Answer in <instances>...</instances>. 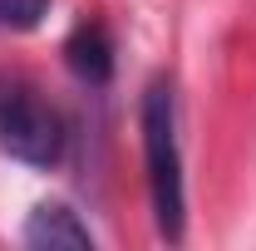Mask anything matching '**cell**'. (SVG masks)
<instances>
[{
	"mask_svg": "<svg viewBox=\"0 0 256 251\" xmlns=\"http://www.w3.org/2000/svg\"><path fill=\"white\" fill-rule=\"evenodd\" d=\"M20 242L25 246H94V232L79 222V212L74 207H64V202H40L30 212V222H25V232H20Z\"/></svg>",
	"mask_w": 256,
	"mask_h": 251,
	"instance_id": "3957f363",
	"label": "cell"
},
{
	"mask_svg": "<svg viewBox=\"0 0 256 251\" xmlns=\"http://www.w3.org/2000/svg\"><path fill=\"white\" fill-rule=\"evenodd\" d=\"M50 0H0V34H30L44 25Z\"/></svg>",
	"mask_w": 256,
	"mask_h": 251,
	"instance_id": "5b68a950",
	"label": "cell"
},
{
	"mask_svg": "<svg viewBox=\"0 0 256 251\" xmlns=\"http://www.w3.org/2000/svg\"><path fill=\"white\" fill-rule=\"evenodd\" d=\"M69 148L64 118L50 98H40L30 84L0 89V153L25 168H54Z\"/></svg>",
	"mask_w": 256,
	"mask_h": 251,
	"instance_id": "7a4b0ae2",
	"label": "cell"
},
{
	"mask_svg": "<svg viewBox=\"0 0 256 251\" xmlns=\"http://www.w3.org/2000/svg\"><path fill=\"white\" fill-rule=\"evenodd\" d=\"M138 128H143V168H148V197L153 217L168 242H182L188 226V182H182V143H178V98L168 79H153L138 98Z\"/></svg>",
	"mask_w": 256,
	"mask_h": 251,
	"instance_id": "6da1fadb",
	"label": "cell"
},
{
	"mask_svg": "<svg viewBox=\"0 0 256 251\" xmlns=\"http://www.w3.org/2000/svg\"><path fill=\"white\" fill-rule=\"evenodd\" d=\"M64 64L84 84H108L114 79V40L98 20H84L79 30L64 40Z\"/></svg>",
	"mask_w": 256,
	"mask_h": 251,
	"instance_id": "277c9868",
	"label": "cell"
}]
</instances>
